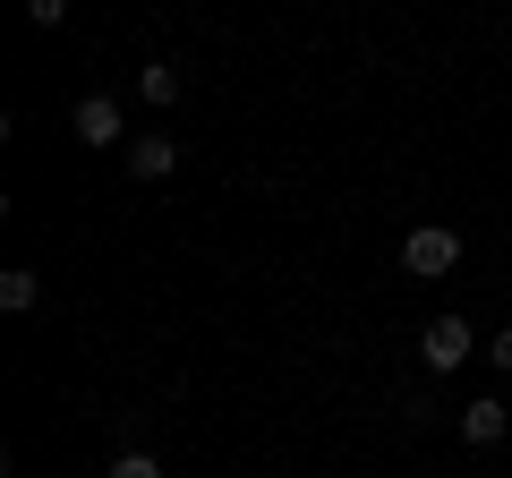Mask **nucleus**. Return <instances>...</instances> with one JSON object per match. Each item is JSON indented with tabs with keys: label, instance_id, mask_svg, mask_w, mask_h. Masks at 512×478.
<instances>
[{
	"label": "nucleus",
	"instance_id": "4",
	"mask_svg": "<svg viewBox=\"0 0 512 478\" xmlns=\"http://www.w3.org/2000/svg\"><path fill=\"white\" fill-rule=\"evenodd\" d=\"M504 436H512V410L495 402V393H478V402H461V444H478V453H495Z\"/></svg>",
	"mask_w": 512,
	"mask_h": 478
},
{
	"label": "nucleus",
	"instance_id": "1",
	"mask_svg": "<svg viewBox=\"0 0 512 478\" xmlns=\"http://www.w3.org/2000/svg\"><path fill=\"white\" fill-rule=\"evenodd\" d=\"M453 265H461V231L453 222H419V231L402 239V274L410 282H444Z\"/></svg>",
	"mask_w": 512,
	"mask_h": 478
},
{
	"label": "nucleus",
	"instance_id": "7",
	"mask_svg": "<svg viewBox=\"0 0 512 478\" xmlns=\"http://www.w3.org/2000/svg\"><path fill=\"white\" fill-rule=\"evenodd\" d=\"M0 308H9V316L43 308V274H35V265H9V274H0Z\"/></svg>",
	"mask_w": 512,
	"mask_h": 478
},
{
	"label": "nucleus",
	"instance_id": "3",
	"mask_svg": "<svg viewBox=\"0 0 512 478\" xmlns=\"http://www.w3.org/2000/svg\"><path fill=\"white\" fill-rule=\"evenodd\" d=\"M69 129H77V146H94V154H111L120 146V94H77V111H69Z\"/></svg>",
	"mask_w": 512,
	"mask_h": 478
},
{
	"label": "nucleus",
	"instance_id": "2",
	"mask_svg": "<svg viewBox=\"0 0 512 478\" xmlns=\"http://www.w3.org/2000/svg\"><path fill=\"white\" fill-rule=\"evenodd\" d=\"M470 350H478V333L461 325V316H436V325L419 333V368H427V376H453Z\"/></svg>",
	"mask_w": 512,
	"mask_h": 478
},
{
	"label": "nucleus",
	"instance_id": "9",
	"mask_svg": "<svg viewBox=\"0 0 512 478\" xmlns=\"http://www.w3.org/2000/svg\"><path fill=\"white\" fill-rule=\"evenodd\" d=\"M60 18H69V0H26V26H43V35H52Z\"/></svg>",
	"mask_w": 512,
	"mask_h": 478
},
{
	"label": "nucleus",
	"instance_id": "5",
	"mask_svg": "<svg viewBox=\"0 0 512 478\" xmlns=\"http://www.w3.org/2000/svg\"><path fill=\"white\" fill-rule=\"evenodd\" d=\"M128 171L137 180H171L180 171V137H128Z\"/></svg>",
	"mask_w": 512,
	"mask_h": 478
},
{
	"label": "nucleus",
	"instance_id": "8",
	"mask_svg": "<svg viewBox=\"0 0 512 478\" xmlns=\"http://www.w3.org/2000/svg\"><path fill=\"white\" fill-rule=\"evenodd\" d=\"M103 478H163V461H154V453H111Z\"/></svg>",
	"mask_w": 512,
	"mask_h": 478
},
{
	"label": "nucleus",
	"instance_id": "10",
	"mask_svg": "<svg viewBox=\"0 0 512 478\" xmlns=\"http://www.w3.org/2000/svg\"><path fill=\"white\" fill-rule=\"evenodd\" d=\"M487 359H495V368L512 376V325H504V333H487Z\"/></svg>",
	"mask_w": 512,
	"mask_h": 478
},
{
	"label": "nucleus",
	"instance_id": "6",
	"mask_svg": "<svg viewBox=\"0 0 512 478\" xmlns=\"http://www.w3.org/2000/svg\"><path fill=\"white\" fill-rule=\"evenodd\" d=\"M137 94H146L154 111H171L188 94V77H180V60H146V69H137Z\"/></svg>",
	"mask_w": 512,
	"mask_h": 478
}]
</instances>
